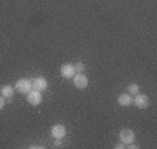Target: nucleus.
Returning a JSON list of instances; mask_svg holds the SVG:
<instances>
[{
  "label": "nucleus",
  "instance_id": "f257e3e1",
  "mask_svg": "<svg viewBox=\"0 0 157 149\" xmlns=\"http://www.w3.org/2000/svg\"><path fill=\"white\" fill-rule=\"evenodd\" d=\"M14 89L20 93H28L31 89H32V81L27 80V78H21L15 82Z\"/></svg>",
  "mask_w": 157,
  "mask_h": 149
},
{
  "label": "nucleus",
  "instance_id": "f03ea898",
  "mask_svg": "<svg viewBox=\"0 0 157 149\" xmlns=\"http://www.w3.org/2000/svg\"><path fill=\"white\" fill-rule=\"evenodd\" d=\"M72 82H74V87L78 89H85L88 87V77H86L83 73H75L74 77H72Z\"/></svg>",
  "mask_w": 157,
  "mask_h": 149
},
{
  "label": "nucleus",
  "instance_id": "7ed1b4c3",
  "mask_svg": "<svg viewBox=\"0 0 157 149\" xmlns=\"http://www.w3.org/2000/svg\"><path fill=\"white\" fill-rule=\"evenodd\" d=\"M27 100L29 104L32 106H39L42 103V93L36 89H31L29 92L27 93Z\"/></svg>",
  "mask_w": 157,
  "mask_h": 149
},
{
  "label": "nucleus",
  "instance_id": "20e7f679",
  "mask_svg": "<svg viewBox=\"0 0 157 149\" xmlns=\"http://www.w3.org/2000/svg\"><path fill=\"white\" fill-rule=\"evenodd\" d=\"M120 141H121L122 143H127V145H129V143H132L133 141H135V132L132 131V130L129 128H124L120 131Z\"/></svg>",
  "mask_w": 157,
  "mask_h": 149
},
{
  "label": "nucleus",
  "instance_id": "39448f33",
  "mask_svg": "<svg viewBox=\"0 0 157 149\" xmlns=\"http://www.w3.org/2000/svg\"><path fill=\"white\" fill-rule=\"evenodd\" d=\"M132 103L135 104L138 109H146L149 106V98L145 93H136L135 99H132Z\"/></svg>",
  "mask_w": 157,
  "mask_h": 149
},
{
  "label": "nucleus",
  "instance_id": "423d86ee",
  "mask_svg": "<svg viewBox=\"0 0 157 149\" xmlns=\"http://www.w3.org/2000/svg\"><path fill=\"white\" fill-rule=\"evenodd\" d=\"M60 74L63 78H72L75 74V67L74 64H70V63H65L60 67Z\"/></svg>",
  "mask_w": 157,
  "mask_h": 149
},
{
  "label": "nucleus",
  "instance_id": "0eeeda50",
  "mask_svg": "<svg viewBox=\"0 0 157 149\" xmlns=\"http://www.w3.org/2000/svg\"><path fill=\"white\" fill-rule=\"evenodd\" d=\"M67 134V128L63 124H56L52 127V135L54 139H63Z\"/></svg>",
  "mask_w": 157,
  "mask_h": 149
},
{
  "label": "nucleus",
  "instance_id": "6e6552de",
  "mask_svg": "<svg viewBox=\"0 0 157 149\" xmlns=\"http://www.w3.org/2000/svg\"><path fill=\"white\" fill-rule=\"evenodd\" d=\"M48 85H49L48 81L43 77H36V78H33V81H32V89H36V91H39V92L48 89Z\"/></svg>",
  "mask_w": 157,
  "mask_h": 149
},
{
  "label": "nucleus",
  "instance_id": "1a4fd4ad",
  "mask_svg": "<svg viewBox=\"0 0 157 149\" xmlns=\"http://www.w3.org/2000/svg\"><path fill=\"white\" fill-rule=\"evenodd\" d=\"M132 99L133 98L129 93H121V95L118 96V99H117V102H118V104L122 106V108H128V106L132 104Z\"/></svg>",
  "mask_w": 157,
  "mask_h": 149
},
{
  "label": "nucleus",
  "instance_id": "9d476101",
  "mask_svg": "<svg viewBox=\"0 0 157 149\" xmlns=\"http://www.w3.org/2000/svg\"><path fill=\"white\" fill-rule=\"evenodd\" d=\"M13 93H14V89H13L11 85H3L2 89H0V95L3 96L4 99L6 98H11Z\"/></svg>",
  "mask_w": 157,
  "mask_h": 149
},
{
  "label": "nucleus",
  "instance_id": "9b49d317",
  "mask_svg": "<svg viewBox=\"0 0 157 149\" xmlns=\"http://www.w3.org/2000/svg\"><path fill=\"white\" fill-rule=\"evenodd\" d=\"M128 93H129V95H136V93H139L138 84H129V85H128Z\"/></svg>",
  "mask_w": 157,
  "mask_h": 149
},
{
  "label": "nucleus",
  "instance_id": "f8f14e48",
  "mask_svg": "<svg viewBox=\"0 0 157 149\" xmlns=\"http://www.w3.org/2000/svg\"><path fill=\"white\" fill-rule=\"evenodd\" d=\"M74 67H75V73H83V70H85V66H83V63H81V61H78Z\"/></svg>",
  "mask_w": 157,
  "mask_h": 149
},
{
  "label": "nucleus",
  "instance_id": "ddd939ff",
  "mask_svg": "<svg viewBox=\"0 0 157 149\" xmlns=\"http://www.w3.org/2000/svg\"><path fill=\"white\" fill-rule=\"evenodd\" d=\"M4 104H6V100H4V98L2 95H0V110L4 108Z\"/></svg>",
  "mask_w": 157,
  "mask_h": 149
},
{
  "label": "nucleus",
  "instance_id": "4468645a",
  "mask_svg": "<svg viewBox=\"0 0 157 149\" xmlns=\"http://www.w3.org/2000/svg\"><path fill=\"white\" fill-rule=\"evenodd\" d=\"M54 146H63L61 139H56V141H54Z\"/></svg>",
  "mask_w": 157,
  "mask_h": 149
},
{
  "label": "nucleus",
  "instance_id": "2eb2a0df",
  "mask_svg": "<svg viewBox=\"0 0 157 149\" xmlns=\"http://www.w3.org/2000/svg\"><path fill=\"white\" fill-rule=\"evenodd\" d=\"M120 148H124V143H118V145H116V149H120Z\"/></svg>",
  "mask_w": 157,
  "mask_h": 149
}]
</instances>
